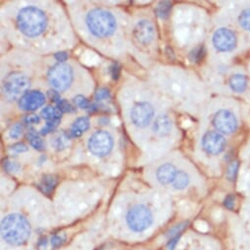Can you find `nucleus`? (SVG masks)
Listing matches in <instances>:
<instances>
[{"label":"nucleus","instance_id":"obj_1","mask_svg":"<svg viewBox=\"0 0 250 250\" xmlns=\"http://www.w3.org/2000/svg\"><path fill=\"white\" fill-rule=\"evenodd\" d=\"M31 235V226L28 220L21 214L11 213L1 221L2 239L14 246L25 244Z\"/></svg>","mask_w":250,"mask_h":250},{"label":"nucleus","instance_id":"obj_2","mask_svg":"<svg viewBox=\"0 0 250 250\" xmlns=\"http://www.w3.org/2000/svg\"><path fill=\"white\" fill-rule=\"evenodd\" d=\"M19 31L28 38H37L43 34L47 27L45 13L39 7L27 6L22 8L17 15Z\"/></svg>","mask_w":250,"mask_h":250},{"label":"nucleus","instance_id":"obj_3","mask_svg":"<svg viewBox=\"0 0 250 250\" xmlns=\"http://www.w3.org/2000/svg\"><path fill=\"white\" fill-rule=\"evenodd\" d=\"M85 25L89 33L97 38L111 37L117 30V22L109 11L94 8L85 17Z\"/></svg>","mask_w":250,"mask_h":250},{"label":"nucleus","instance_id":"obj_4","mask_svg":"<svg viewBox=\"0 0 250 250\" xmlns=\"http://www.w3.org/2000/svg\"><path fill=\"white\" fill-rule=\"evenodd\" d=\"M47 80L54 90L58 92L66 91L74 80L73 69L67 63H57L49 69Z\"/></svg>","mask_w":250,"mask_h":250},{"label":"nucleus","instance_id":"obj_5","mask_svg":"<svg viewBox=\"0 0 250 250\" xmlns=\"http://www.w3.org/2000/svg\"><path fill=\"white\" fill-rule=\"evenodd\" d=\"M126 222L130 229L135 232H142L152 225L153 214L147 206L144 204H137L128 211L126 215Z\"/></svg>","mask_w":250,"mask_h":250},{"label":"nucleus","instance_id":"obj_6","mask_svg":"<svg viewBox=\"0 0 250 250\" xmlns=\"http://www.w3.org/2000/svg\"><path fill=\"white\" fill-rule=\"evenodd\" d=\"M30 87L29 79L21 73L9 74L3 82L2 90L5 97L10 101H15L28 92Z\"/></svg>","mask_w":250,"mask_h":250},{"label":"nucleus","instance_id":"obj_7","mask_svg":"<svg viewBox=\"0 0 250 250\" xmlns=\"http://www.w3.org/2000/svg\"><path fill=\"white\" fill-rule=\"evenodd\" d=\"M87 147L92 155L105 157L114 147V138L107 131H96L90 136Z\"/></svg>","mask_w":250,"mask_h":250},{"label":"nucleus","instance_id":"obj_8","mask_svg":"<svg viewBox=\"0 0 250 250\" xmlns=\"http://www.w3.org/2000/svg\"><path fill=\"white\" fill-rule=\"evenodd\" d=\"M154 108L149 102L142 101L134 105L131 110V121L138 128H146L154 118Z\"/></svg>","mask_w":250,"mask_h":250},{"label":"nucleus","instance_id":"obj_9","mask_svg":"<svg viewBox=\"0 0 250 250\" xmlns=\"http://www.w3.org/2000/svg\"><path fill=\"white\" fill-rule=\"evenodd\" d=\"M213 126L222 134L230 135L237 129V119L235 115L227 109L217 111L213 117Z\"/></svg>","mask_w":250,"mask_h":250},{"label":"nucleus","instance_id":"obj_10","mask_svg":"<svg viewBox=\"0 0 250 250\" xmlns=\"http://www.w3.org/2000/svg\"><path fill=\"white\" fill-rule=\"evenodd\" d=\"M212 42L216 50L220 52H229L235 48L236 37L232 31L227 28H220L214 33Z\"/></svg>","mask_w":250,"mask_h":250},{"label":"nucleus","instance_id":"obj_11","mask_svg":"<svg viewBox=\"0 0 250 250\" xmlns=\"http://www.w3.org/2000/svg\"><path fill=\"white\" fill-rule=\"evenodd\" d=\"M201 145L203 150L206 153L210 155H218L225 150L227 146V142L222 134L209 131L204 134Z\"/></svg>","mask_w":250,"mask_h":250},{"label":"nucleus","instance_id":"obj_12","mask_svg":"<svg viewBox=\"0 0 250 250\" xmlns=\"http://www.w3.org/2000/svg\"><path fill=\"white\" fill-rule=\"evenodd\" d=\"M41 116L46 120V125L40 131L41 136H45L53 131L59 126L62 120V113L57 107L53 106H45L42 112Z\"/></svg>","mask_w":250,"mask_h":250},{"label":"nucleus","instance_id":"obj_13","mask_svg":"<svg viewBox=\"0 0 250 250\" xmlns=\"http://www.w3.org/2000/svg\"><path fill=\"white\" fill-rule=\"evenodd\" d=\"M134 38L140 44H149L155 38V29L153 25L147 20L138 22L134 29Z\"/></svg>","mask_w":250,"mask_h":250},{"label":"nucleus","instance_id":"obj_14","mask_svg":"<svg viewBox=\"0 0 250 250\" xmlns=\"http://www.w3.org/2000/svg\"><path fill=\"white\" fill-rule=\"evenodd\" d=\"M45 95L39 90L26 92L19 100V107L25 111H35L45 103Z\"/></svg>","mask_w":250,"mask_h":250},{"label":"nucleus","instance_id":"obj_15","mask_svg":"<svg viewBox=\"0 0 250 250\" xmlns=\"http://www.w3.org/2000/svg\"><path fill=\"white\" fill-rule=\"evenodd\" d=\"M178 173L177 168L172 163H165L161 165L156 171V179L162 186L171 185Z\"/></svg>","mask_w":250,"mask_h":250},{"label":"nucleus","instance_id":"obj_16","mask_svg":"<svg viewBox=\"0 0 250 250\" xmlns=\"http://www.w3.org/2000/svg\"><path fill=\"white\" fill-rule=\"evenodd\" d=\"M153 131L159 137H166L172 131V121L167 115L158 116L153 124Z\"/></svg>","mask_w":250,"mask_h":250},{"label":"nucleus","instance_id":"obj_17","mask_svg":"<svg viewBox=\"0 0 250 250\" xmlns=\"http://www.w3.org/2000/svg\"><path fill=\"white\" fill-rule=\"evenodd\" d=\"M90 122L87 117H79L77 118L70 130V136L71 138H80L84 132H86L89 129Z\"/></svg>","mask_w":250,"mask_h":250},{"label":"nucleus","instance_id":"obj_18","mask_svg":"<svg viewBox=\"0 0 250 250\" xmlns=\"http://www.w3.org/2000/svg\"><path fill=\"white\" fill-rule=\"evenodd\" d=\"M229 86L234 92H243L247 87V79L241 74H235L229 79Z\"/></svg>","mask_w":250,"mask_h":250},{"label":"nucleus","instance_id":"obj_19","mask_svg":"<svg viewBox=\"0 0 250 250\" xmlns=\"http://www.w3.org/2000/svg\"><path fill=\"white\" fill-rule=\"evenodd\" d=\"M57 184H58V179H57L56 176H54V175H45L41 180V182L39 184V188L43 193L48 194L56 188Z\"/></svg>","mask_w":250,"mask_h":250},{"label":"nucleus","instance_id":"obj_20","mask_svg":"<svg viewBox=\"0 0 250 250\" xmlns=\"http://www.w3.org/2000/svg\"><path fill=\"white\" fill-rule=\"evenodd\" d=\"M189 176L184 171H178L173 183L171 184L176 190H184L189 185Z\"/></svg>","mask_w":250,"mask_h":250},{"label":"nucleus","instance_id":"obj_21","mask_svg":"<svg viewBox=\"0 0 250 250\" xmlns=\"http://www.w3.org/2000/svg\"><path fill=\"white\" fill-rule=\"evenodd\" d=\"M40 135L41 134H39L35 129L30 128L29 132H28V140H29V143L32 146V147H34L36 150L42 151V150H44L45 146H44V143L42 140Z\"/></svg>","mask_w":250,"mask_h":250},{"label":"nucleus","instance_id":"obj_22","mask_svg":"<svg viewBox=\"0 0 250 250\" xmlns=\"http://www.w3.org/2000/svg\"><path fill=\"white\" fill-rule=\"evenodd\" d=\"M74 103L79 108H81L83 110H86L89 113H92V112H95V111L98 110V106L97 105L89 102V100L86 97H84L83 95H82V94H78V95H76L74 97Z\"/></svg>","mask_w":250,"mask_h":250},{"label":"nucleus","instance_id":"obj_23","mask_svg":"<svg viewBox=\"0 0 250 250\" xmlns=\"http://www.w3.org/2000/svg\"><path fill=\"white\" fill-rule=\"evenodd\" d=\"M171 10H172V3L171 2L161 1L157 4V7L155 8V13L160 19L165 20L170 16Z\"/></svg>","mask_w":250,"mask_h":250},{"label":"nucleus","instance_id":"obj_24","mask_svg":"<svg viewBox=\"0 0 250 250\" xmlns=\"http://www.w3.org/2000/svg\"><path fill=\"white\" fill-rule=\"evenodd\" d=\"M205 55H206V49L203 45H200L190 51L189 59H190V61H192L194 63H198L203 60Z\"/></svg>","mask_w":250,"mask_h":250},{"label":"nucleus","instance_id":"obj_25","mask_svg":"<svg viewBox=\"0 0 250 250\" xmlns=\"http://www.w3.org/2000/svg\"><path fill=\"white\" fill-rule=\"evenodd\" d=\"M238 22L243 30L250 31V8L244 9L240 13L238 17Z\"/></svg>","mask_w":250,"mask_h":250},{"label":"nucleus","instance_id":"obj_26","mask_svg":"<svg viewBox=\"0 0 250 250\" xmlns=\"http://www.w3.org/2000/svg\"><path fill=\"white\" fill-rule=\"evenodd\" d=\"M188 222L180 223V224L174 226L172 229H170L168 230V232H167L166 235H167L170 239L173 238V237H176V236H178V235H181L182 231L188 227Z\"/></svg>","mask_w":250,"mask_h":250},{"label":"nucleus","instance_id":"obj_27","mask_svg":"<svg viewBox=\"0 0 250 250\" xmlns=\"http://www.w3.org/2000/svg\"><path fill=\"white\" fill-rule=\"evenodd\" d=\"M56 107L61 111V113H74L76 111V108L66 99H60L56 103Z\"/></svg>","mask_w":250,"mask_h":250},{"label":"nucleus","instance_id":"obj_28","mask_svg":"<svg viewBox=\"0 0 250 250\" xmlns=\"http://www.w3.org/2000/svg\"><path fill=\"white\" fill-rule=\"evenodd\" d=\"M111 98V93H110V90L106 87H101V88H98L95 92V95H94V100L95 102L99 103V102H102L104 100H109Z\"/></svg>","mask_w":250,"mask_h":250},{"label":"nucleus","instance_id":"obj_29","mask_svg":"<svg viewBox=\"0 0 250 250\" xmlns=\"http://www.w3.org/2000/svg\"><path fill=\"white\" fill-rule=\"evenodd\" d=\"M3 167H4V169H5V171H6V172L11 173V174L19 173V172H20V170H21L20 165H19L17 162L12 161V160H10V159H6V160H4Z\"/></svg>","mask_w":250,"mask_h":250},{"label":"nucleus","instance_id":"obj_30","mask_svg":"<svg viewBox=\"0 0 250 250\" xmlns=\"http://www.w3.org/2000/svg\"><path fill=\"white\" fill-rule=\"evenodd\" d=\"M238 168H239V163L237 161H233L230 163V165L228 168L227 171V179L229 181H234L238 172Z\"/></svg>","mask_w":250,"mask_h":250},{"label":"nucleus","instance_id":"obj_31","mask_svg":"<svg viewBox=\"0 0 250 250\" xmlns=\"http://www.w3.org/2000/svg\"><path fill=\"white\" fill-rule=\"evenodd\" d=\"M22 134H23V126L19 123L13 125L11 129L9 130V138L12 140L20 139Z\"/></svg>","mask_w":250,"mask_h":250},{"label":"nucleus","instance_id":"obj_32","mask_svg":"<svg viewBox=\"0 0 250 250\" xmlns=\"http://www.w3.org/2000/svg\"><path fill=\"white\" fill-rule=\"evenodd\" d=\"M109 72H110V76L114 81H117L120 77V73H121V66L118 63H113L110 68H109Z\"/></svg>","mask_w":250,"mask_h":250},{"label":"nucleus","instance_id":"obj_33","mask_svg":"<svg viewBox=\"0 0 250 250\" xmlns=\"http://www.w3.org/2000/svg\"><path fill=\"white\" fill-rule=\"evenodd\" d=\"M68 140H69V138L65 137L64 135L58 136V137L55 139V144H54L55 148L58 149V150H61V149H63V148H65Z\"/></svg>","mask_w":250,"mask_h":250},{"label":"nucleus","instance_id":"obj_34","mask_svg":"<svg viewBox=\"0 0 250 250\" xmlns=\"http://www.w3.org/2000/svg\"><path fill=\"white\" fill-rule=\"evenodd\" d=\"M10 149L16 153H24V152H27L29 148L27 147V146L25 144L18 143V144H15L14 146H12Z\"/></svg>","mask_w":250,"mask_h":250},{"label":"nucleus","instance_id":"obj_35","mask_svg":"<svg viewBox=\"0 0 250 250\" xmlns=\"http://www.w3.org/2000/svg\"><path fill=\"white\" fill-rule=\"evenodd\" d=\"M65 241V237L59 234H55L51 237V244L54 248H57L59 246H61Z\"/></svg>","mask_w":250,"mask_h":250},{"label":"nucleus","instance_id":"obj_36","mask_svg":"<svg viewBox=\"0 0 250 250\" xmlns=\"http://www.w3.org/2000/svg\"><path fill=\"white\" fill-rule=\"evenodd\" d=\"M40 122H41V117L37 115H29L24 119V123L26 125H35V124H39Z\"/></svg>","mask_w":250,"mask_h":250},{"label":"nucleus","instance_id":"obj_37","mask_svg":"<svg viewBox=\"0 0 250 250\" xmlns=\"http://www.w3.org/2000/svg\"><path fill=\"white\" fill-rule=\"evenodd\" d=\"M54 58L59 62V63H65V61H67V59L69 58V55L67 52L65 51H61V52H57L54 55Z\"/></svg>","mask_w":250,"mask_h":250},{"label":"nucleus","instance_id":"obj_38","mask_svg":"<svg viewBox=\"0 0 250 250\" xmlns=\"http://www.w3.org/2000/svg\"><path fill=\"white\" fill-rule=\"evenodd\" d=\"M224 204H225V206H226L228 209L231 210V209L233 208V206H234V196H233V195H228V196L225 198Z\"/></svg>","mask_w":250,"mask_h":250},{"label":"nucleus","instance_id":"obj_39","mask_svg":"<svg viewBox=\"0 0 250 250\" xmlns=\"http://www.w3.org/2000/svg\"><path fill=\"white\" fill-rule=\"evenodd\" d=\"M47 94H48L49 98H50L54 103H56L58 100H60V99H61L59 92H58V91H56V90H54V89H50V90H48V93H47Z\"/></svg>","mask_w":250,"mask_h":250},{"label":"nucleus","instance_id":"obj_40","mask_svg":"<svg viewBox=\"0 0 250 250\" xmlns=\"http://www.w3.org/2000/svg\"><path fill=\"white\" fill-rule=\"evenodd\" d=\"M180 237H181V235H178V236H176V237L171 238V239L169 240L168 244H167V249H168V250H174L175 247H176V245H177V243H178V241H179V239H180Z\"/></svg>","mask_w":250,"mask_h":250},{"label":"nucleus","instance_id":"obj_41","mask_svg":"<svg viewBox=\"0 0 250 250\" xmlns=\"http://www.w3.org/2000/svg\"><path fill=\"white\" fill-rule=\"evenodd\" d=\"M42 244V246H46V244H47V240H46V238H42V239L40 240L39 245L41 246Z\"/></svg>","mask_w":250,"mask_h":250}]
</instances>
